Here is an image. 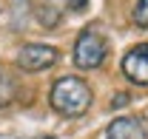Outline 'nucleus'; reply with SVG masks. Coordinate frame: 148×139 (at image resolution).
I'll return each instance as SVG.
<instances>
[{
	"label": "nucleus",
	"mask_w": 148,
	"mask_h": 139,
	"mask_svg": "<svg viewBox=\"0 0 148 139\" xmlns=\"http://www.w3.org/2000/svg\"><path fill=\"white\" fill-rule=\"evenodd\" d=\"M49 102L60 117H83L88 108H91V88L86 85L80 77H60L54 85H51V94H49Z\"/></svg>",
	"instance_id": "1"
},
{
	"label": "nucleus",
	"mask_w": 148,
	"mask_h": 139,
	"mask_svg": "<svg viewBox=\"0 0 148 139\" xmlns=\"http://www.w3.org/2000/svg\"><path fill=\"white\" fill-rule=\"evenodd\" d=\"M106 57H108V40L97 29H83L77 43H74V51H71L74 65L83 71H94L106 63Z\"/></svg>",
	"instance_id": "2"
},
{
	"label": "nucleus",
	"mask_w": 148,
	"mask_h": 139,
	"mask_svg": "<svg viewBox=\"0 0 148 139\" xmlns=\"http://www.w3.org/2000/svg\"><path fill=\"white\" fill-rule=\"evenodd\" d=\"M57 60H60V51L54 46H46V43H26L14 57L17 68H23V71H46Z\"/></svg>",
	"instance_id": "3"
},
{
	"label": "nucleus",
	"mask_w": 148,
	"mask_h": 139,
	"mask_svg": "<svg viewBox=\"0 0 148 139\" xmlns=\"http://www.w3.org/2000/svg\"><path fill=\"white\" fill-rule=\"evenodd\" d=\"M123 74L128 77V82L134 85H148V43H140L128 48V54L123 57Z\"/></svg>",
	"instance_id": "4"
},
{
	"label": "nucleus",
	"mask_w": 148,
	"mask_h": 139,
	"mask_svg": "<svg viewBox=\"0 0 148 139\" xmlns=\"http://www.w3.org/2000/svg\"><path fill=\"white\" fill-rule=\"evenodd\" d=\"M106 139H148V128L137 117H117L106 128Z\"/></svg>",
	"instance_id": "5"
},
{
	"label": "nucleus",
	"mask_w": 148,
	"mask_h": 139,
	"mask_svg": "<svg viewBox=\"0 0 148 139\" xmlns=\"http://www.w3.org/2000/svg\"><path fill=\"white\" fill-rule=\"evenodd\" d=\"M131 17H134V23H137L140 29H148V0H137Z\"/></svg>",
	"instance_id": "6"
},
{
	"label": "nucleus",
	"mask_w": 148,
	"mask_h": 139,
	"mask_svg": "<svg viewBox=\"0 0 148 139\" xmlns=\"http://www.w3.org/2000/svg\"><path fill=\"white\" fill-rule=\"evenodd\" d=\"M128 102H131V97H128V94H117V97L111 99V108H125Z\"/></svg>",
	"instance_id": "7"
},
{
	"label": "nucleus",
	"mask_w": 148,
	"mask_h": 139,
	"mask_svg": "<svg viewBox=\"0 0 148 139\" xmlns=\"http://www.w3.org/2000/svg\"><path fill=\"white\" fill-rule=\"evenodd\" d=\"M40 139H54V136H40Z\"/></svg>",
	"instance_id": "8"
}]
</instances>
